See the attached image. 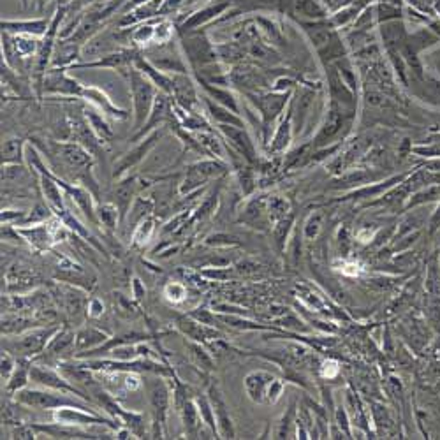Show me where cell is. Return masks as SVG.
Segmentation results:
<instances>
[{
    "label": "cell",
    "instance_id": "16",
    "mask_svg": "<svg viewBox=\"0 0 440 440\" xmlns=\"http://www.w3.org/2000/svg\"><path fill=\"white\" fill-rule=\"evenodd\" d=\"M136 178L129 177L125 180H122L120 184L115 187V204H117L118 211H120V217L125 218L127 211H131L132 206V199H134L136 194Z\"/></svg>",
    "mask_w": 440,
    "mask_h": 440
},
{
    "label": "cell",
    "instance_id": "28",
    "mask_svg": "<svg viewBox=\"0 0 440 440\" xmlns=\"http://www.w3.org/2000/svg\"><path fill=\"white\" fill-rule=\"evenodd\" d=\"M106 339H108V336H106L102 332H97V329H94V327H88V329H83L81 333H78L74 343L78 350L94 349V347H97L99 343L106 342Z\"/></svg>",
    "mask_w": 440,
    "mask_h": 440
},
{
    "label": "cell",
    "instance_id": "11",
    "mask_svg": "<svg viewBox=\"0 0 440 440\" xmlns=\"http://www.w3.org/2000/svg\"><path fill=\"white\" fill-rule=\"evenodd\" d=\"M150 403H152V412H154V426H155V435H161V426L166 425L168 418V409H170V389L166 388V384L162 380L152 386L150 389Z\"/></svg>",
    "mask_w": 440,
    "mask_h": 440
},
{
    "label": "cell",
    "instance_id": "5",
    "mask_svg": "<svg viewBox=\"0 0 440 440\" xmlns=\"http://www.w3.org/2000/svg\"><path fill=\"white\" fill-rule=\"evenodd\" d=\"M53 419L62 425H72V426H90V425H108L111 428H117L115 421L106 419L102 416H97L92 410L79 409V407H60L53 412Z\"/></svg>",
    "mask_w": 440,
    "mask_h": 440
},
{
    "label": "cell",
    "instance_id": "7",
    "mask_svg": "<svg viewBox=\"0 0 440 440\" xmlns=\"http://www.w3.org/2000/svg\"><path fill=\"white\" fill-rule=\"evenodd\" d=\"M42 90L46 94H57V95H67V97H81L83 92V85H79L76 79L65 74L64 69H49L48 74H44L42 79Z\"/></svg>",
    "mask_w": 440,
    "mask_h": 440
},
{
    "label": "cell",
    "instance_id": "26",
    "mask_svg": "<svg viewBox=\"0 0 440 440\" xmlns=\"http://www.w3.org/2000/svg\"><path fill=\"white\" fill-rule=\"evenodd\" d=\"M19 234H23L25 238H28L31 243H34L38 249H48L49 243L55 241L51 233V227L49 226H35L31 229H19Z\"/></svg>",
    "mask_w": 440,
    "mask_h": 440
},
{
    "label": "cell",
    "instance_id": "25",
    "mask_svg": "<svg viewBox=\"0 0 440 440\" xmlns=\"http://www.w3.org/2000/svg\"><path fill=\"white\" fill-rule=\"evenodd\" d=\"M273 377L266 375V373H252V375L247 377V391H249L250 398L263 402L268 393L266 388L273 384Z\"/></svg>",
    "mask_w": 440,
    "mask_h": 440
},
{
    "label": "cell",
    "instance_id": "3",
    "mask_svg": "<svg viewBox=\"0 0 440 440\" xmlns=\"http://www.w3.org/2000/svg\"><path fill=\"white\" fill-rule=\"evenodd\" d=\"M58 333L57 327H49V329H34V332L25 333L23 336H18V340H4L2 347L8 352L16 354L18 357H31L35 354L42 352L51 336Z\"/></svg>",
    "mask_w": 440,
    "mask_h": 440
},
{
    "label": "cell",
    "instance_id": "34",
    "mask_svg": "<svg viewBox=\"0 0 440 440\" xmlns=\"http://www.w3.org/2000/svg\"><path fill=\"white\" fill-rule=\"evenodd\" d=\"M154 210V201L148 199V197H140L136 199L131 206V215H129V220L131 222H141L143 218L148 217V213Z\"/></svg>",
    "mask_w": 440,
    "mask_h": 440
},
{
    "label": "cell",
    "instance_id": "35",
    "mask_svg": "<svg viewBox=\"0 0 440 440\" xmlns=\"http://www.w3.org/2000/svg\"><path fill=\"white\" fill-rule=\"evenodd\" d=\"M173 23L170 19H158L155 23V39H154V44H168L173 38Z\"/></svg>",
    "mask_w": 440,
    "mask_h": 440
},
{
    "label": "cell",
    "instance_id": "43",
    "mask_svg": "<svg viewBox=\"0 0 440 440\" xmlns=\"http://www.w3.org/2000/svg\"><path fill=\"white\" fill-rule=\"evenodd\" d=\"M275 148H284V145H287L289 141V124H284L280 127L279 134L275 136Z\"/></svg>",
    "mask_w": 440,
    "mask_h": 440
},
{
    "label": "cell",
    "instance_id": "46",
    "mask_svg": "<svg viewBox=\"0 0 440 440\" xmlns=\"http://www.w3.org/2000/svg\"><path fill=\"white\" fill-rule=\"evenodd\" d=\"M192 350H194V356L197 357V361H203L204 363V368H210V365H211V361H210V357L206 356V354H204V350L201 349V347H197V345H192Z\"/></svg>",
    "mask_w": 440,
    "mask_h": 440
},
{
    "label": "cell",
    "instance_id": "6",
    "mask_svg": "<svg viewBox=\"0 0 440 440\" xmlns=\"http://www.w3.org/2000/svg\"><path fill=\"white\" fill-rule=\"evenodd\" d=\"M31 380L38 384V386H42V388L57 389V391H64L72 396H79V398L88 400V396L81 395V391L76 388L74 384H71V380H69L67 377L60 375V373H57V372H53V370H49V368H44V366L32 365Z\"/></svg>",
    "mask_w": 440,
    "mask_h": 440
},
{
    "label": "cell",
    "instance_id": "17",
    "mask_svg": "<svg viewBox=\"0 0 440 440\" xmlns=\"http://www.w3.org/2000/svg\"><path fill=\"white\" fill-rule=\"evenodd\" d=\"M342 125H343V113L340 111V109H336V104L333 102V108H332V111H329V115H327L326 124H324V127L320 129L319 136H317V140H316L317 147L332 143V140L336 134H339Z\"/></svg>",
    "mask_w": 440,
    "mask_h": 440
},
{
    "label": "cell",
    "instance_id": "41",
    "mask_svg": "<svg viewBox=\"0 0 440 440\" xmlns=\"http://www.w3.org/2000/svg\"><path fill=\"white\" fill-rule=\"evenodd\" d=\"M15 368H16L15 357L11 356V352L4 350V352H2V380H4V382H8V380L11 379Z\"/></svg>",
    "mask_w": 440,
    "mask_h": 440
},
{
    "label": "cell",
    "instance_id": "13",
    "mask_svg": "<svg viewBox=\"0 0 440 440\" xmlns=\"http://www.w3.org/2000/svg\"><path fill=\"white\" fill-rule=\"evenodd\" d=\"M2 31L13 35L41 38L49 31V23L42 18L35 19H2Z\"/></svg>",
    "mask_w": 440,
    "mask_h": 440
},
{
    "label": "cell",
    "instance_id": "32",
    "mask_svg": "<svg viewBox=\"0 0 440 440\" xmlns=\"http://www.w3.org/2000/svg\"><path fill=\"white\" fill-rule=\"evenodd\" d=\"M206 181H208L206 177H203L196 168L190 166L187 170V174H185L184 181H181V185H180V194H190L192 190L199 188L201 185H204Z\"/></svg>",
    "mask_w": 440,
    "mask_h": 440
},
{
    "label": "cell",
    "instance_id": "22",
    "mask_svg": "<svg viewBox=\"0 0 440 440\" xmlns=\"http://www.w3.org/2000/svg\"><path fill=\"white\" fill-rule=\"evenodd\" d=\"M194 141L203 148L206 154H210L211 157H217V158H226V147L220 140H218L217 136L213 134V131H197L194 134Z\"/></svg>",
    "mask_w": 440,
    "mask_h": 440
},
{
    "label": "cell",
    "instance_id": "45",
    "mask_svg": "<svg viewBox=\"0 0 440 440\" xmlns=\"http://www.w3.org/2000/svg\"><path fill=\"white\" fill-rule=\"evenodd\" d=\"M102 312H104V305H102L99 300H92L90 303H88V313H90L92 317L102 316Z\"/></svg>",
    "mask_w": 440,
    "mask_h": 440
},
{
    "label": "cell",
    "instance_id": "44",
    "mask_svg": "<svg viewBox=\"0 0 440 440\" xmlns=\"http://www.w3.org/2000/svg\"><path fill=\"white\" fill-rule=\"evenodd\" d=\"M15 439H34V428L31 426H22V428H16L13 432Z\"/></svg>",
    "mask_w": 440,
    "mask_h": 440
},
{
    "label": "cell",
    "instance_id": "21",
    "mask_svg": "<svg viewBox=\"0 0 440 440\" xmlns=\"http://www.w3.org/2000/svg\"><path fill=\"white\" fill-rule=\"evenodd\" d=\"M83 117L87 118L88 125H90L92 131H94L95 136H97L99 140H101V143H106V141H109L111 138H113V131H111L109 124L106 122L104 113H102L101 109L85 108Z\"/></svg>",
    "mask_w": 440,
    "mask_h": 440
},
{
    "label": "cell",
    "instance_id": "47",
    "mask_svg": "<svg viewBox=\"0 0 440 440\" xmlns=\"http://www.w3.org/2000/svg\"><path fill=\"white\" fill-rule=\"evenodd\" d=\"M326 2L327 8H332V9H340V8H345L347 4H350L352 0H324Z\"/></svg>",
    "mask_w": 440,
    "mask_h": 440
},
{
    "label": "cell",
    "instance_id": "27",
    "mask_svg": "<svg viewBox=\"0 0 440 440\" xmlns=\"http://www.w3.org/2000/svg\"><path fill=\"white\" fill-rule=\"evenodd\" d=\"M206 108H208V111H210L211 117H213L215 120L218 122V124H229V125H238V127H243V125H241L240 118H238L236 115L229 113V109H227L226 106L210 101V99L206 97Z\"/></svg>",
    "mask_w": 440,
    "mask_h": 440
},
{
    "label": "cell",
    "instance_id": "8",
    "mask_svg": "<svg viewBox=\"0 0 440 440\" xmlns=\"http://www.w3.org/2000/svg\"><path fill=\"white\" fill-rule=\"evenodd\" d=\"M171 79H173V95L171 97L174 99V104L187 109V111H196L199 99H197L194 81L185 72H173Z\"/></svg>",
    "mask_w": 440,
    "mask_h": 440
},
{
    "label": "cell",
    "instance_id": "33",
    "mask_svg": "<svg viewBox=\"0 0 440 440\" xmlns=\"http://www.w3.org/2000/svg\"><path fill=\"white\" fill-rule=\"evenodd\" d=\"M154 229H155L154 218H150V217L143 218V220L136 226L134 234H132V241H134V245L143 247L145 243H148V240H150L152 234H154Z\"/></svg>",
    "mask_w": 440,
    "mask_h": 440
},
{
    "label": "cell",
    "instance_id": "18",
    "mask_svg": "<svg viewBox=\"0 0 440 440\" xmlns=\"http://www.w3.org/2000/svg\"><path fill=\"white\" fill-rule=\"evenodd\" d=\"M210 402H211V407H213L215 418H217V423H218L217 426L220 428V435L231 439V437L234 435L233 426H231V419L226 412V403H224V400L220 398V395H218V391L215 389V386H211L210 388Z\"/></svg>",
    "mask_w": 440,
    "mask_h": 440
},
{
    "label": "cell",
    "instance_id": "19",
    "mask_svg": "<svg viewBox=\"0 0 440 440\" xmlns=\"http://www.w3.org/2000/svg\"><path fill=\"white\" fill-rule=\"evenodd\" d=\"M31 370H32V363L28 361V357H19L11 379L6 382L8 384V386H6V391H8L9 395H16L18 391L25 389L26 382L31 380Z\"/></svg>",
    "mask_w": 440,
    "mask_h": 440
},
{
    "label": "cell",
    "instance_id": "10",
    "mask_svg": "<svg viewBox=\"0 0 440 440\" xmlns=\"http://www.w3.org/2000/svg\"><path fill=\"white\" fill-rule=\"evenodd\" d=\"M185 51H187L188 58L192 64L210 65L215 62V48L210 44L204 34H190L187 32V39H185Z\"/></svg>",
    "mask_w": 440,
    "mask_h": 440
},
{
    "label": "cell",
    "instance_id": "49",
    "mask_svg": "<svg viewBox=\"0 0 440 440\" xmlns=\"http://www.w3.org/2000/svg\"><path fill=\"white\" fill-rule=\"evenodd\" d=\"M44 2H48V0H41V4H44Z\"/></svg>",
    "mask_w": 440,
    "mask_h": 440
},
{
    "label": "cell",
    "instance_id": "40",
    "mask_svg": "<svg viewBox=\"0 0 440 440\" xmlns=\"http://www.w3.org/2000/svg\"><path fill=\"white\" fill-rule=\"evenodd\" d=\"M164 294H166V298L170 301L178 303V301H181L187 296V291H185V287L181 284H168L166 289H164Z\"/></svg>",
    "mask_w": 440,
    "mask_h": 440
},
{
    "label": "cell",
    "instance_id": "14",
    "mask_svg": "<svg viewBox=\"0 0 440 440\" xmlns=\"http://www.w3.org/2000/svg\"><path fill=\"white\" fill-rule=\"evenodd\" d=\"M81 97L85 99V101H88L90 104H94L95 108L101 109L102 113L108 115V117L115 118V120H125V118L129 117L127 113H125L124 109L117 108V106L111 102V99L108 97V95L104 94V92L101 90V88L97 87H83V92H81Z\"/></svg>",
    "mask_w": 440,
    "mask_h": 440
},
{
    "label": "cell",
    "instance_id": "9",
    "mask_svg": "<svg viewBox=\"0 0 440 440\" xmlns=\"http://www.w3.org/2000/svg\"><path fill=\"white\" fill-rule=\"evenodd\" d=\"M158 138H161V132L154 131V132H150L147 138H143V140L138 141V145H136V147L132 148L129 154H125L124 157L118 161V164H115V178L122 177L125 171H129V170H132L134 166H138V164H140V162L143 161L145 157H147L148 152H150L152 148L155 147V143H157Z\"/></svg>",
    "mask_w": 440,
    "mask_h": 440
},
{
    "label": "cell",
    "instance_id": "42",
    "mask_svg": "<svg viewBox=\"0 0 440 440\" xmlns=\"http://www.w3.org/2000/svg\"><path fill=\"white\" fill-rule=\"evenodd\" d=\"M184 4H185V0H164L161 15L166 16V15H170V13H177Z\"/></svg>",
    "mask_w": 440,
    "mask_h": 440
},
{
    "label": "cell",
    "instance_id": "29",
    "mask_svg": "<svg viewBox=\"0 0 440 440\" xmlns=\"http://www.w3.org/2000/svg\"><path fill=\"white\" fill-rule=\"evenodd\" d=\"M203 88H204V92H206L208 95H211V97L215 99V102L226 106V108L231 109V111H233L234 115L238 113L236 99L233 97V94H231V92L222 90V88H217V87H213V85H210V83H203Z\"/></svg>",
    "mask_w": 440,
    "mask_h": 440
},
{
    "label": "cell",
    "instance_id": "20",
    "mask_svg": "<svg viewBox=\"0 0 440 440\" xmlns=\"http://www.w3.org/2000/svg\"><path fill=\"white\" fill-rule=\"evenodd\" d=\"M305 32L309 34L310 41L313 42V46H316L319 51H323V49H326L327 46L332 44L333 41H335V34H333V25H324V23H305Z\"/></svg>",
    "mask_w": 440,
    "mask_h": 440
},
{
    "label": "cell",
    "instance_id": "38",
    "mask_svg": "<svg viewBox=\"0 0 440 440\" xmlns=\"http://www.w3.org/2000/svg\"><path fill=\"white\" fill-rule=\"evenodd\" d=\"M357 13H359V8H356V6H350V8H342L339 13H336V15H333L332 25L333 26L347 25V23L352 22V19L356 18Z\"/></svg>",
    "mask_w": 440,
    "mask_h": 440
},
{
    "label": "cell",
    "instance_id": "4",
    "mask_svg": "<svg viewBox=\"0 0 440 440\" xmlns=\"http://www.w3.org/2000/svg\"><path fill=\"white\" fill-rule=\"evenodd\" d=\"M53 150H55V155L71 170L90 171L94 166L92 152L78 141H74V143H53Z\"/></svg>",
    "mask_w": 440,
    "mask_h": 440
},
{
    "label": "cell",
    "instance_id": "48",
    "mask_svg": "<svg viewBox=\"0 0 440 440\" xmlns=\"http://www.w3.org/2000/svg\"><path fill=\"white\" fill-rule=\"evenodd\" d=\"M384 2H398V0H384Z\"/></svg>",
    "mask_w": 440,
    "mask_h": 440
},
{
    "label": "cell",
    "instance_id": "2",
    "mask_svg": "<svg viewBox=\"0 0 440 440\" xmlns=\"http://www.w3.org/2000/svg\"><path fill=\"white\" fill-rule=\"evenodd\" d=\"M16 402L19 405L32 407V409L42 410H57L60 407H79V409H87V405L81 402H76L74 398L69 396V393L57 391V389H22L16 393Z\"/></svg>",
    "mask_w": 440,
    "mask_h": 440
},
{
    "label": "cell",
    "instance_id": "30",
    "mask_svg": "<svg viewBox=\"0 0 440 440\" xmlns=\"http://www.w3.org/2000/svg\"><path fill=\"white\" fill-rule=\"evenodd\" d=\"M155 39V25L150 22H143L138 26H134V31L131 32V41L138 46H148L152 44Z\"/></svg>",
    "mask_w": 440,
    "mask_h": 440
},
{
    "label": "cell",
    "instance_id": "37",
    "mask_svg": "<svg viewBox=\"0 0 440 440\" xmlns=\"http://www.w3.org/2000/svg\"><path fill=\"white\" fill-rule=\"evenodd\" d=\"M141 350H143L141 345H124L117 347V349H113L111 352H113V357L118 359V361H131V359H136V356L143 354Z\"/></svg>",
    "mask_w": 440,
    "mask_h": 440
},
{
    "label": "cell",
    "instance_id": "36",
    "mask_svg": "<svg viewBox=\"0 0 440 440\" xmlns=\"http://www.w3.org/2000/svg\"><path fill=\"white\" fill-rule=\"evenodd\" d=\"M197 409H199V414L201 419L217 433V418H215V412H213V407H211V402L206 398H197Z\"/></svg>",
    "mask_w": 440,
    "mask_h": 440
},
{
    "label": "cell",
    "instance_id": "39",
    "mask_svg": "<svg viewBox=\"0 0 440 440\" xmlns=\"http://www.w3.org/2000/svg\"><path fill=\"white\" fill-rule=\"evenodd\" d=\"M377 15H379L380 22H389V19L400 16V8L393 6V2H384L382 0V2L377 6Z\"/></svg>",
    "mask_w": 440,
    "mask_h": 440
},
{
    "label": "cell",
    "instance_id": "1",
    "mask_svg": "<svg viewBox=\"0 0 440 440\" xmlns=\"http://www.w3.org/2000/svg\"><path fill=\"white\" fill-rule=\"evenodd\" d=\"M129 87H131L132 106H134V129L140 132L152 113L155 97H157V88L138 67H132L129 71Z\"/></svg>",
    "mask_w": 440,
    "mask_h": 440
},
{
    "label": "cell",
    "instance_id": "23",
    "mask_svg": "<svg viewBox=\"0 0 440 440\" xmlns=\"http://www.w3.org/2000/svg\"><path fill=\"white\" fill-rule=\"evenodd\" d=\"M25 162V141L22 138H8L2 141V166Z\"/></svg>",
    "mask_w": 440,
    "mask_h": 440
},
{
    "label": "cell",
    "instance_id": "12",
    "mask_svg": "<svg viewBox=\"0 0 440 440\" xmlns=\"http://www.w3.org/2000/svg\"><path fill=\"white\" fill-rule=\"evenodd\" d=\"M229 8H231V0H217V2H213V4L206 6V8L199 9L197 13L188 16V18L184 22V25H181V31L184 32L196 31V28H199V26H204L206 23L213 22L215 18L224 15L226 9H229Z\"/></svg>",
    "mask_w": 440,
    "mask_h": 440
},
{
    "label": "cell",
    "instance_id": "31",
    "mask_svg": "<svg viewBox=\"0 0 440 440\" xmlns=\"http://www.w3.org/2000/svg\"><path fill=\"white\" fill-rule=\"evenodd\" d=\"M97 217L101 220L102 226H106L108 229H115L118 226V217H120V211H118L117 204L115 203H104L97 208Z\"/></svg>",
    "mask_w": 440,
    "mask_h": 440
},
{
    "label": "cell",
    "instance_id": "24",
    "mask_svg": "<svg viewBox=\"0 0 440 440\" xmlns=\"http://www.w3.org/2000/svg\"><path fill=\"white\" fill-rule=\"evenodd\" d=\"M289 9L305 19H320L326 16V9L319 0H293Z\"/></svg>",
    "mask_w": 440,
    "mask_h": 440
},
{
    "label": "cell",
    "instance_id": "15",
    "mask_svg": "<svg viewBox=\"0 0 440 440\" xmlns=\"http://www.w3.org/2000/svg\"><path fill=\"white\" fill-rule=\"evenodd\" d=\"M218 127H220V132L224 134V138L229 140V143L236 148L241 157L252 161L254 155H256V150H254L252 141L249 140V136H247V132L243 129L229 124H218Z\"/></svg>",
    "mask_w": 440,
    "mask_h": 440
}]
</instances>
